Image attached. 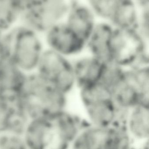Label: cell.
<instances>
[{
  "label": "cell",
  "mask_w": 149,
  "mask_h": 149,
  "mask_svg": "<svg viewBox=\"0 0 149 149\" xmlns=\"http://www.w3.org/2000/svg\"><path fill=\"white\" fill-rule=\"evenodd\" d=\"M70 97L35 72L27 75L17 102L29 119H52L70 109Z\"/></svg>",
  "instance_id": "1"
},
{
  "label": "cell",
  "mask_w": 149,
  "mask_h": 149,
  "mask_svg": "<svg viewBox=\"0 0 149 149\" xmlns=\"http://www.w3.org/2000/svg\"><path fill=\"white\" fill-rule=\"evenodd\" d=\"M5 36L11 61L26 74L36 72L46 49L43 35L19 23Z\"/></svg>",
  "instance_id": "2"
},
{
  "label": "cell",
  "mask_w": 149,
  "mask_h": 149,
  "mask_svg": "<svg viewBox=\"0 0 149 149\" xmlns=\"http://www.w3.org/2000/svg\"><path fill=\"white\" fill-rule=\"evenodd\" d=\"M110 58L127 69L149 65V42L135 30L115 29L110 43Z\"/></svg>",
  "instance_id": "3"
},
{
  "label": "cell",
  "mask_w": 149,
  "mask_h": 149,
  "mask_svg": "<svg viewBox=\"0 0 149 149\" xmlns=\"http://www.w3.org/2000/svg\"><path fill=\"white\" fill-rule=\"evenodd\" d=\"M71 0H22L20 23L43 35L64 20Z\"/></svg>",
  "instance_id": "4"
},
{
  "label": "cell",
  "mask_w": 149,
  "mask_h": 149,
  "mask_svg": "<svg viewBox=\"0 0 149 149\" xmlns=\"http://www.w3.org/2000/svg\"><path fill=\"white\" fill-rule=\"evenodd\" d=\"M36 72L68 96L78 89L71 60L50 50L45 49Z\"/></svg>",
  "instance_id": "5"
},
{
  "label": "cell",
  "mask_w": 149,
  "mask_h": 149,
  "mask_svg": "<svg viewBox=\"0 0 149 149\" xmlns=\"http://www.w3.org/2000/svg\"><path fill=\"white\" fill-rule=\"evenodd\" d=\"M45 49L70 60L86 52V42L77 36L62 21L43 35Z\"/></svg>",
  "instance_id": "6"
},
{
  "label": "cell",
  "mask_w": 149,
  "mask_h": 149,
  "mask_svg": "<svg viewBox=\"0 0 149 149\" xmlns=\"http://www.w3.org/2000/svg\"><path fill=\"white\" fill-rule=\"evenodd\" d=\"M98 20L85 1L71 0L63 21L73 32L86 42Z\"/></svg>",
  "instance_id": "7"
},
{
  "label": "cell",
  "mask_w": 149,
  "mask_h": 149,
  "mask_svg": "<svg viewBox=\"0 0 149 149\" xmlns=\"http://www.w3.org/2000/svg\"><path fill=\"white\" fill-rule=\"evenodd\" d=\"M115 30L108 21L98 20L86 42V52L102 62L111 60L110 43Z\"/></svg>",
  "instance_id": "8"
},
{
  "label": "cell",
  "mask_w": 149,
  "mask_h": 149,
  "mask_svg": "<svg viewBox=\"0 0 149 149\" xmlns=\"http://www.w3.org/2000/svg\"><path fill=\"white\" fill-rule=\"evenodd\" d=\"M114 127L86 124L73 140L70 149H112Z\"/></svg>",
  "instance_id": "9"
},
{
  "label": "cell",
  "mask_w": 149,
  "mask_h": 149,
  "mask_svg": "<svg viewBox=\"0 0 149 149\" xmlns=\"http://www.w3.org/2000/svg\"><path fill=\"white\" fill-rule=\"evenodd\" d=\"M78 88L100 82L104 62L86 52L71 60Z\"/></svg>",
  "instance_id": "10"
},
{
  "label": "cell",
  "mask_w": 149,
  "mask_h": 149,
  "mask_svg": "<svg viewBox=\"0 0 149 149\" xmlns=\"http://www.w3.org/2000/svg\"><path fill=\"white\" fill-rule=\"evenodd\" d=\"M27 75L10 59L0 62V88L2 97L12 100H17Z\"/></svg>",
  "instance_id": "11"
},
{
  "label": "cell",
  "mask_w": 149,
  "mask_h": 149,
  "mask_svg": "<svg viewBox=\"0 0 149 149\" xmlns=\"http://www.w3.org/2000/svg\"><path fill=\"white\" fill-rule=\"evenodd\" d=\"M124 126L137 147L149 141V103L140 104L128 111Z\"/></svg>",
  "instance_id": "12"
},
{
  "label": "cell",
  "mask_w": 149,
  "mask_h": 149,
  "mask_svg": "<svg viewBox=\"0 0 149 149\" xmlns=\"http://www.w3.org/2000/svg\"><path fill=\"white\" fill-rule=\"evenodd\" d=\"M113 101L118 108L129 111L143 103H149V99L141 93L128 72L116 86L111 90Z\"/></svg>",
  "instance_id": "13"
},
{
  "label": "cell",
  "mask_w": 149,
  "mask_h": 149,
  "mask_svg": "<svg viewBox=\"0 0 149 149\" xmlns=\"http://www.w3.org/2000/svg\"><path fill=\"white\" fill-rule=\"evenodd\" d=\"M141 9L134 0H121L108 22L117 29L135 30Z\"/></svg>",
  "instance_id": "14"
},
{
  "label": "cell",
  "mask_w": 149,
  "mask_h": 149,
  "mask_svg": "<svg viewBox=\"0 0 149 149\" xmlns=\"http://www.w3.org/2000/svg\"><path fill=\"white\" fill-rule=\"evenodd\" d=\"M76 93L80 109L113 100L111 89L101 82L78 88Z\"/></svg>",
  "instance_id": "15"
},
{
  "label": "cell",
  "mask_w": 149,
  "mask_h": 149,
  "mask_svg": "<svg viewBox=\"0 0 149 149\" xmlns=\"http://www.w3.org/2000/svg\"><path fill=\"white\" fill-rule=\"evenodd\" d=\"M22 0H0V31L5 32L19 23Z\"/></svg>",
  "instance_id": "16"
},
{
  "label": "cell",
  "mask_w": 149,
  "mask_h": 149,
  "mask_svg": "<svg viewBox=\"0 0 149 149\" xmlns=\"http://www.w3.org/2000/svg\"><path fill=\"white\" fill-rule=\"evenodd\" d=\"M21 111L17 100H11L0 97V134L9 131Z\"/></svg>",
  "instance_id": "17"
},
{
  "label": "cell",
  "mask_w": 149,
  "mask_h": 149,
  "mask_svg": "<svg viewBox=\"0 0 149 149\" xmlns=\"http://www.w3.org/2000/svg\"><path fill=\"white\" fill-rule=\"evenodd\" d=\"M127 70L112 60L104 62L100 82L112 90L124 79Z\"/></svg>",
  "instance_id": "18"
},
{
  "label": "cell",
  "mask_w": 149,
  "mask_h": 149,
  "mask_svg": "<svg viewBox=\"0 0 149 149\" xmlns=\"http://www.w3.org/2000/svg\"><path fill=\"white\" fill-rule=\"evenodd\" d=\"M99 20L109 21L121 0H84Z\"/></svg>",
  "instance_id": "19"
},
{
  "label": "cell",
  "mask_w": 149,
  "mask_h": 149,
  "mask_svg": "<svg viewBox=\"0 0 149 149\" xmlns=\"http://www.w3.org/2000/svg\"><path fill=\"white\" fill-rule=\"evenodd\" d=\"M127 70L142 95L149 99V65L127 69Z\"/></svg>",
  "instance_id": "20"
},
{
  "label": "cell",
  "mask_w": 149,
  "mask_h": 149,
  "mask_svg": "<svg viewBox=\"0 0 149 149\" xmlns=\"http://www.w3.org/2000/svg\"><path fill=\"white\" fill-rule=\"evenodd\" d=\"M137 146L124 125L114 127L112 149H136Z\"/></svg>",
  "instance_id": "21"
},
{
  "label": "cell",
  "mask_w": 149,
  "mask_h": 149,
  "mask_svg": "<svg viewBox=\"0 0 149 149\" xmlns=\"http://www.w3.org/2000/svg\"><path fill=\"white\" fill-rule=\"evenodd\" d=\"M0 149H29L22 134L13 132L0 134Z\"/></svg>",
  "instance_id": "22"
},
{
  "label": "cell",
  "mask_w": 149,
  "mask_h": 149,
  "mask_svg": "<svg viewBox=\"0 0 149 149\" xmlns=\"http://www.w3.org/2000/svg\"><path fill=\"white\" fill-rule=\"evenodd\" d=\"M149 8H141L135 31L143 38L149 42Z\"/></svg>",
  "instance_id": "23"
},
{
  "label": "cell",
  "mask_w": 149,
  "mask_h": 149,
  "mask_svg": "<svg viewBox=\"0 0 149 149\" xmlns=\"http://www.w3.org/2000/svg\"><path fill=\"white\" fill-rule=\"evenodd\" d=\"M141 8L149 7V0H134Z\"/></svg>",
  "instance_id": "24"
},
{
  "label": "cell",
  "mask_w": 149,
  "mask_h": 149,
  "mask_svg": "<svg viewBox=\"0 0 149 149\" xmlns=\"http://www.w3.org/2000/svg\"><path fill=\"white\" fill-rule=\"evenodd\" d=\"M0 97H2L1 91V88H0Z\"/></svg>",
  "instance_id": "25"
},
{
  "label": "cell",
  "mask_w": 149,
  "mask_h": 149,
  "mask_svg": "<svg viewBox=\"0 0 149 149\" xmlns=\"http://www.w3.org/2000/svg\"></svg>",
  "instance_id": "26"
}]
</instances>
